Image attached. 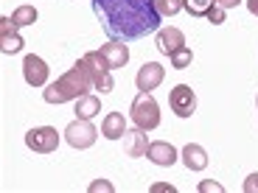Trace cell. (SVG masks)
<instances>
[{"instance_id":"cell-5","label":"cell","mask_w":258,"mask_h":193,"mask_svg":"<svg viewBox=\"0 0 258 193\" xmlns=\"http://www.w3.org/2000/svg\"><path fill=\"white\" fill-rule=\"evenodd\" d=\"M62 135H64V140H68V146H73V148H90L93 143H96V137H98V129L93 126L90 121L76 118V121L68 123V129H64Z\"/></svg>"},{"instance_id":"cell-15","label":"cell","mask_w":258,"mask_h":193,"mask_svg":"<svg viewBox=\"0 0 258 193\" xmlns=\"http://www.w3.org/2000/svg\"><path fill=\"white\" fill-rule=\"evenodd\" d=\"M101 135L107 137V140H121L123 135H126V118L121 115V112H107L101 121Z\"/></svg>"},{"instance_id":"cell-29","label":"cell","mask_w":258,"mask_h":193,"mask_svg":"<svg viewBox=\"0 0 258 193\" xmlns=\"http://www.w3.org/2000/svg\"><path fill=\"white\" fill-rule=\"evenodd\" d=\"M255 107H258V95H255Z\"/></svg>"},{"instance_id":"cell-14","label":"cell","mask_w":258,"mask_h":193,"mask_svg":"<svg viewBox=\"0 0 258 193\" xmlns=\"http://www.w3.org/2000/svg\"><path fill=\"white\" fill-rule=\"evenodd\" d=\"M149 148V140H146V132L143 129H126L123 135V154L126 157H143Z\"/></svg>"},{"instance_id":"cell-13","label":"cell","mask_w":258,"mask_h":193,"mask_svg":"<svg viewBox=\"0 0 258 193\" xmlns=\"http://www.w3.org/2000/svg\"><path fill=\"white\" fill-rule=\"evenodd\" d=\"M182 45H185V34H182L180 28H160V31H157V51H160L163 56H171V53L180 51Z\"/></svg>"},{"instance_id":"cell-18","label":"cell","mask_w":258,"mask_h":193,"mask_svg":"<svg viewBox=\"0 0 258 193\" xmlns=\"http://www.w3.org/2000/svg\"><path fill=\"white\" fill-rule=\"evenodd\" d=\"M37 9L34 6H20V9H14L12 12V20H14V26L17 28H23V26H34L37 23Z\"/></svg>"},{"instance_id":"cell-19","label":"cell","mask_w":258,"mask_h":193,"mask_svg":"<svg viewBox=\"0 0 258 193\" xmlns=\"http://www.w3.org/2000/svg\"><path fill=\"white\" fill-rule=\"evenodd\" d=\"M168 59H171V67H174V70H185L188 64L194 62V53H191V48H185V45H182L180 51H174Z\"/></svg>"},{"instance_id":"cell-12","label":"cell","mask_w":258,"mask_h":193,"mask_svg":"<svg viewBox=\"0 0 258 193\" xmlns=\"http://www.w3.org/2000/svg\"><path fill=\"white\" fill-rule=\"evenodd\" d=\"M146 157L155 162V165L168 168V165H174L177 162V148L171 146V143H166V140H155V143H149Z\"/></svg>"},{"instance_id":"cell-24","label":"cell","mask_w":258,"mask_h":193,"mask_svg":"<svg viewBox=\"0 0 258 193\" xmlns=\"http://www.w3.org/2000/svg\"><path fill=\"white\" fill-rule=\"evenodd\" d=\"M222 193V190H225V187H222L219 185V182H200V193Z\"/></svg>"},{"instance_id":"cell-4","label":"cell","mask_w":258,"mask_h":193,"mask_svg":"<svg viewBox=\"0 0 258 193\" xmlns=\"http://www.w3.org/2000/svg\"><path fill=\"white\" fill-rule=\"evenodd\" d=\"M129 112H132V123H135L138 129H143V132H152V129L160 126V107H157L155 95L146 92V90H141L135 95Z\"/></svg>"},{"instance_id":"cell-7","label":"cell","mask_w":258,"mask_h":193,"mask_svg":"<svg viewBox=\"0 0 258 193\" xmlns=\"http://www.w3.org/2000/svg\"><path fill=\"white\" fill-rule=\"evenodd\" d=\"M168 104H171V110H174L177 118H191L197 112V95L188 84H177L171 95H168Z\"/></svg>"},{"instance_id":"cell-9","label":"cell","mask_w":258,"mask_h":193,"mask_svg":"<svg viewBox=\"0 0 258 193\" xmlns=\"http://www.w3.org/2000/svg\"><path fill=\"white\" fill-rule=\"evenodd\" d=\"M163 78H166V67H163V64H157V62H146L141 70H138L135 84H138V90L152 92L155 87H160V84H163Z\"/></svg>"},{"instance_id":"cell-1","label":"cell","mask_w":258,"mask_h":193,"mask_svg":"<svg viewBox=\"0 0 258 193\" xmlns=\"http://www.w3.org/2000/svg\"><path fill=\"white\" fill-rule=\"evenodd\" d=\"M93 12L104 34L118 42H135L160 28L157 0H93Z\"/></svg>"},{"instance_id":"cell-25","label":"cell","mask_w":258,"mask_h":193,"mask_svg":"<svg viewBox=\"0 0 258 193\" xmlns=\"http://www.w3.org/2000/svg\"><path fill=\"white\" fill-rule=\"evenodd\" d=\"M98 190H104V193H112V185L107 179H98V182H93L90 185V193H98Z\"/></svg>"},{"instance_id":"cell-10","label":"cell","mask_w":258,"mask_h":193,"mask_svg":"<svg viewBox=\"0 0 258 193\" xmlns=\"http://www.w3.org/2000/svg\"><path fill=\"white\" fill-rule=\"evenodd\" d=\"M23 37L17 34V26H14L12 17H0V51L3 53H20L23 51Z\"/></svg>"},{"instance_id":"cell-28","label":"cell","mask_w":258,"mask_h":193,"mask_svg":"<svg viewBox=\"0 0 258 193\" xmlns=\"http://www.w3.org/2000/svg\"><path fill=\"white\" fill-rule=\"evenodd\" d=\"M152 190H155V193H160V190H168V193H174V187H171V185H152Z\"/></svg>"},{"instance_id":"cell-2","label":"cell","mask_w":258,"mask_h":193,"mask_svg":"<svg viewBox=\"0 0 258 193\" xmlns=\"http://www.w3.org/2000/svg\"><path fill=\"white\" fill-rule=\"evenodd\" d=\"M87 90H93V81L87 78L82 64H73L68 73L56 78L53 84H48L45 90H42V98L48 104H68V101H79L82 95H87Z\"/></svg>"},{"instance_id":"cell-23","label":"cell","mask_w":258,"mask_h":193,"mask_svg":"<svg viewBox=\"0 0 258 193\" xmlns=\"http://www.w3.org/2000/svg\"><path fill=\"white\" fill-rule=\"evenodd\" d=\"M244 193H258V171L244 179Z\"/></svg>"},{"instance_id":"cell-27","label":"cell","mask_w":258,"mask_h":193,"mask_svg":"<svg viewBox=\"0 0 258 193\" xmlns=\"http://www.w3.org/2000/svg\"><path fill=\"white\" fill-rule=\"evenodd\" d=\"M244 3H247V9H250V14L258 17V0H244Z\"/></svg>"},{"instance_id":"cell-22","label":"cell","mask_w":258,"mask_h":193,"mask_svg":"<svg viewBox=\"0 0 258 193\" xmlns=\"http://www.w3.org/2000/svg\"><path fill=\"white\" fill-rule=\"evenodd\" d=\"M225 12L227 9H222V6H216V3H213L211 9H208V23H213V26H222V23H225Z\"/></svg>"},{"instance_id":"cell-16","label":"cell","mask_w":258,"mask_h":193,"mask_svg":"<svg viewBox=\"0 0 258 193\" xmlns=\"http://www.w3.org/2000/svg\"><path fill=\"white\" fill-rule=\"evenodd\" d=\"M182 162H185L188 171H205V168H208L205 148L197 146V143H188V146L182 148Z\"/></svg>"},{"instance_id":"cell-6","label":"cell","mask_w":258,"mask_h":193,"mask_svg":"<svg viewBox=\"0 0 258 193\" xmlns=\"http://www.w3.org/2000/svg\"><path fill=\"white\" fill-rule=\"evenodd\" d=\"M26 146L37 154H53L59 148V132L53 126H37L26 135Z\"/></svg>"},{"instance_id":"cell-21","label":"cell","mask_w":258,"mask_h":193,"mask_svg":"<svg viewBox=\"0 0 258 193\" xmlns=\"http://www.w3.org/2000/svg\"><path fill=\"white\" fill-rule=\"evenodd\" d=\"M213 3H216V0H185V12L191 14V17H205Z\"/></svg>"},{"instance_id":"cell-26","label":"cell","mask_w":258,"mask_h":193,"mask_svg":"<svg viewBox=\"0 0 258 193\" xmlns=\"http://www.w3.org/2000/svg\"><path fill=\"white\" fill-rule=\"evenodd\" d=\"M241 0H216V6H222V9H233V6H239Z\"/></svg>"},{"instance_id":"cell-20","label":"cell","mask_w":258,"mask_h":193,"mask_svg":"<svg viewBox=\"0 0 258 193\" xmlns=\"http://www.w3.org/2000/svg\"><path fill=\"white\" fill-rule=\"evenodd\" d=\"M182 9H185V0H157V12H160L163 17H174Z\"/></svg>"},{"instance_id":"cell-11","label":"cell","mask_w":258,"mask_h":193,"mask_svg":"<svg viewBox=\"0 0 258 193\" xmlns=\"http://www.w3.org/2000/svg\"><path fill=\"white\" fill-rule=\"evenodd\" d=\"M104 56V62L110 64V70H121L123 64L129 62V48L126 42H118V39H110L107 45H101V51H98Z\"/></svg>"},{"instance_id":"cell-3","label":"cell","mask_w":258,"mask_h":193,"mask_svg":"<svg viewBox=\"0 0 258 193\" xmlns=\"http://www.w3.org/2000/svg\"><path fill=\"white\" fill-rule=\"evenodd\" d=\"M79 64L84 67V73H87V78L93 81V90H101V95H107V92L115 90V81H112L110 76V64L104 62V56L98 51H90L84 53L82 59H79Z\"/></svg>"},{"instance_id":"cell-17","label":"cell","mask_w":258,"mask_h":193,"mask_svg":"<svg viewBox=\"0 0 258 193\" xmlns=\"http://www.w3.org/2000/svg\"><path fill=\"white\" fill-rule=\"evenodd\" d=\"M98 112H101V98H98V95H82L76 101V118L93 121Z\"/></svg>"},{"instance_id":"cell-8","label":"cell","mask_w":258,"mask_h":193,"mask_svg":"<svg viewBox=\"0 0 258 193\" xmlns=\"http://www.w3.org/2000/svg\"><path fill=\"white\" fill-rule=\"evenodd\" d=\"M48 64L42 56H37V53H28L26 59H23V78H26V84H31V87H48Z\"/></svg>"}]
</instances>
